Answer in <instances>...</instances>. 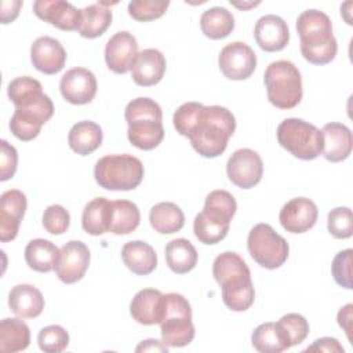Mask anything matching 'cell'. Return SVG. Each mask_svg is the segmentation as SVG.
Segmentation results:
<instances>
[{
	"instance_id": "6da1fadb",
	"label": "cell",
	"mask_w": 353,
	"mask_h": 353,
	"mask_svg": "<svg viewBox=\"0 0 353 353\" xmlns=\"http://www.w3.org/2000/svg\"><path fill=\"white\" fill-rule=\"evenodd\" d=\"M234 130L236 119L229 109L219 105L204 106L201 103L185 137L189 138L190 145L200 156L214 159L225 152Z\"/></svg>"
},
{
	"instance_id": "7a4b0ae2",
	"label": "cell",
	"mask_w": 353,
	"mask_h": 353,
	"mask_svg": "<svg viewBox=\"0 0 353 353\" xmlns=\"http://www.w3.org/2000/svg\"><path fill=\"white\" fill-rule=\"evenodd\" d=\"M212 276L221 285L222 301L233 312L250 309L255 299L251 272L245 261L236 252H222L212 263Z\"/></svg>"
},
{
	"instance_id": "3957f363",
	"label": "cell",
	"mask_w": 353,
	"mask_h": 353,
	"mask_svg": "<svg viewBox=\"0 0 353 353\" xmlns=\"http://www.w3.org/2000/svg\"><path fill=\"white\" fill-rule=\"evenodd\" d=\"M296 32L301 39V52L313 65L331 62L338 51L332 34V23L327 14L319 10H306L296 19Z\"/></svg>"
},
{
	"instance_id": "277c9868",
	"label": "cell",
	"mask_w": 353,
	"mask_h": 353,
	"mask_svg": "<svg viewBox=\"0 0 353 353\" xmlns=\"http://www.w3.org/2000/svg\"><path fill=\"white\" fill-rule=\"evenodd\" d=\"M124 117L128 124L127 137L131 145L141 150H152L161 143L164 138L163 112L156 101L146 97L130 101Z\"/></svg>"
},
{
	"instance_id": "5b68a950",
	"label": "cell",
	"mask_w": 353,
	"mask_h": 353,
	"mask_svg": "<svg viewBox=\"0 0 353 353\" xmlns=\"http://www.w3.org/2000/svg\"><path fill=\"white\" fill-rule=\"evenodd\" d=\"M236 210L237 204L232 193L223 189L210 192L205 197L203 211L193 221L196 239L203 244H216L223 240Z\"/></svg>"
},
{
	"instance_id": "8992f818",
	"label": "cell",
	"mask_w": 353,
	"mask_h": 353,
	"mask_svg": "<svg viewBox=\"0 0 353 353\" xmlns=\"http://www.w3.org/2000/svg\"><path fill=\"white\" fill-rule=\"evenodd\" d=\"M142 161L128 153L101 157L94 167L97 183L106 190H132L143 179Z\"/></svg>"
},
{
	"instance_id": "52a82bcc",
	"label": "cell",
	"mask_w": 353,
	"mask_h": 353,
	"mask_svg": "<svg viewBox=\"0 0 353 353\" xmlns=\"http://www.w3.org/2000/svg\"><path fill=\"white\" fill-rule=\"evenodd\" d=\"M263 83L269 102L279 109H292L302 99V77L291 61L280 59L269 63Z\"/></svg>"
},
{
	"instance_id": "ba28073f",
	"label": "cell",
	"mask_w": 353,
	"mask_h": 353,
	"mask_svg": "<svg viewBox=\"0 0 353 353\" xmlns=\"http://www.w3.org/2000/svg\"><path fill=\"white\" fill-rule=\"evenodd\" d=\"M277 141L281 148L301 160H313L321 154L323 134L312 123L290 117L277 127Z\"/></svg>"
},
{
	"instance_id": "9c48e42d",
	"label": "cell",
	"mask_w": 353,
	"mask_h": 353,
	"mask_svg": "<svg viewBox=\"0 0 353 353\" xmlns=\"http://www.w3.org/2000/svg\"><path fill=\"white\" fill-rule=\"evenodd\" d=\"M164 296L165 312L160 323L161 341L168 347L186 346L194 338L190 303L183 295L176 292H168Z\"/></svg>"
},
{
	"instance_id": "30bf717a",
	"label": "cell",
	"mask_w": 353,
	"mask_h": 353,
	"mask_svg": "<svg viewBox=\"0 0 353 353\" xmlns=\"http://www.w3.org/2000/svg\"><path fill=\"white\" fill-rule=\"evenodd\" d=\"M247 248L251 258L265 269H277L288 258L290 245L270 225H255L247 237Z\"/></svg>"
},
{
	"instance_id": "8fae6325",
	"label": "cell",
	"mask_w": 353,
	"mask_h": 353,
	"mask_svg": "<svg viewBox=\"0 0 353 353\" xmlns=\"http://www.w3.org/2000/svg\"><path fill=\"white\" fill-rule=\"evenodd\" d=\"M54 113V103L48 95H43L36 103L22 108H15L10 120V130L14 137L21 141L34 139L43 124H46Z\"/></svg>"
},
{
	"instance_id": "7c38bea8",
	"label": "cell",
	"mask_w": 353,
	"mask_h": 353,
	"mask_svg": "<svg viewBox=\"0 0 353 353\" xmlns=\"http://www.w3.org/2000/svg\"><path fill=\"white\" fill-rule=\"evenodd\" d=\"M228 178L241 189H251L258 185L263 175L261 156L248 148L237 149L226 163Z\"/></svg>"
},
{
	"instance_id": "4fadbf2b",
	"label": "cell",
	"mask_w": 353,
	"mask_h": 353,
	"mask_svg": "<svg viewBox=\"0 0 353 353\" xmlns=\"http://www.w3.org/2000/svg\"><path fill=\"white\" fill-rule=\"evenodd\" d=\"M218 65L225 77L230 80H245L256 68V55L248 44L233 41L221 50Z\"/></svg>"
},
{
	"instance_id": "5bb4252c",
	"label": "cell",
	"mask_w": 353,
	"mask_h": 353,
	"mask_svg": "<svg viewBox=\"0 0 353 353\" xmlns=\"http://www.w3.org/2000/svg\"><path fill=\"white\" fill-rule=\"evenodd\" d=\"M90 258V250L83 241L70 240L62 245L54 270L62 283L73 284L85 274Z\"/></svg>"
},
{
	"instance_id": "9a60e30c",
	"label": "cell",
	"mask_w": 353,
	"mask_h": 353,
	"mask_svg": "<svg viewBox=\"0 0 353 353\" xmlns=\"http://www.w3.org/2000/svg\"><path fill=\"white\" fill-rule=\"evenodd\" d=\"M97 77L85 68H73L68 70L59 81V90L63 99L72 105L90 103L97 94Z\"/></svg>"
},
{
	"instance_id": "2e32d148",
	"label": "cell",
	"mask_w": 353,
	"mask_h": 353,
	"mask_svg": "<svg viewBox=\"0 0 353 353\" xmlns=\"http://www.w3.org/2000/svg\"><path fill=\"white\" fill-rule=\"evenodd\" d=\"M319 210L313 200L307 197H294L287 201L279 214V221L290 233L299 234L312 229L317 221Z\"/></svg>"
},
{
	"instance_id": "e0dca14e",
	"label": "cell",
	"mask_w": 353,
	"mask_h": 353,
	"mask_svg": "<svg viewBox=\"0 0 353 353\" xmlns=\"http://www.w3.org/2000/svg\"><path fill=\"white\" fill-rule=\"evenodd\" d=\"M138 54L137 39L127 30L114 33L105 46V62L117 74L131 70Z\"/></svg>"
},
{
	"instance_id": "ac0fdd59",
	"label": "cell",
	"mask_w": 353,
	"mask_h": 353,
	"mask_svg": "<svg viewBox=\"0 0 353 353\" xmlns=\"http://www.w3.org/2000/svg\"><path fill=\"white\" fill-rule=\"evenodd\" d=\"M33 12L61 30H79L81 25V10L63 0H37L33 3Z\"/></svg>"
},
{
	"instance_id": "d6986e66",
	"label": "cell",
	"mask_w": 353,
	"mask_h": 353,
	"mask_svg": "<svg viewBox=\"0 0 353 353\" xmlns=\"http://www.w3.org/2000/svg\"><path fill=\"white\" fill-rule=\"evenodd\" d=\"M26 207V196L18 189L6 190L0 196V240L3 243L17 237Z\"/></svg>"
},
{
	"instance_id": "ffe728a7",
	"label": "cell",
	"mask_w": 353,
	"mask_h": 353,
	"mask_svg": "<svg viewBox=\"0 0 353 353\" xmlns=\"http://www.w3.org/2000/svg\"><path fill=\"white\" fill-rule=\"evenodd\" d=\"M30 61L39 72L55 74L65 66L66 51L57 39L41 36L36 39L30 47Z\"/></svg>"
},
{
	"instance_id": "44dd1931",
	"label": "cell",
	"mask_w": 353,
	"mask_h": 353,
	"mask_svg": "<svg viewBox=\"0 0 353 353\" xmlns=\"http://www.w3.org/2000/svg\"><path fill=\"white\" fill-rule=\"evenodd\" d=\"M254 37L261 50L266 52L281 51L290 41L287 22L274 14L261 17L254 28Z\"/></svg>"
},
{
	"instance_id": "7402d4cb",
	"label": "cell",
	"mask_w": 353,
	"mask_h": 353,
	"mask_svg": "<svg viewBox=\"0 0 353 353\" xmlns=\"http://www.w3.org/2000/svg\"><path fill=\"white\" fill-rule=\"evenodd\" d=\"M164 312L165 296L154 288H143L138 291L130 303V314L137 323L143 325L160 324Z\"/></svg>"
},
{
	"instance_id": "603a6c76",
	"label": "cell",
	"mask_w": 353,
	"mask_h": 353,
	"mask_svg": "<svg viewBox=\"0 0 353 353\" xmlns=\"http://www.w3.org/2000/svg\"><path fill=\"white\" fill-rule=\"evenodd\" d=\"M165 58L156 48L141 51L131 68V77L137 85L150 87L157 84L165 73Z\"/></svg>"
},
{
	"instance_id": "cb8c5ba5",
	"label": "cell",
	"mask_w": 353,
	"mask_h": 353,
	"mask_svg": "<svg viewBox=\"0 0 353 353\" xmlns=\"http://www.w3.org/2000/svg\"><path fill=\"white\" fill-rule=\"evenodd\" d=\"M323 150L321 154L331 163L346 160L352 153V132L342 123H328L321 130Z\"/></svg>"
},
{
	"instance_id": "d4e9b609",
	"label": "cell",
	"mask_w": 353,
	"mask_h": 353,
	"mask_svg": "<svg viewBox=\"0 0 353 353\" xmlns=\"http://www.w3.org/2000/svg\"><path fill=\"white\" fill-rule=\"evenodd\" d=\"M8 306L22 319H34L44 309L43 294L30 284H18L8 294Z\"/></svg>"
},
{
	"instance_id": "484cf974",
	"label": "cell",
	"mask_w": 353,
	"mask_h": 353,
	"mask_svg": "<svg viewBox=\"0 0 353 353\" xmlns=\"http://www.w3.org/2000/svg\"><path fill=\"white\" fill-rule=\"evenodd\" d=\"M113 215V201L105 197H95L88 201L83 210L81 226L91 236H99L110 232Z\"/></svg>"
},
{
	"instance_id": "4316f807",
	"label": "cell",
	"mask_w": 353,
	"mask_h": 353,
	"mask_svg": "<svg viewBox=\"0 0 353 353\" xmlns=\"http://www.w3.org/2000/svg\"><path fill=\"white\" fill-rule=\"evenodd\" d=\"M121 259L132 273L139 276L152 273L157 266V255L154 248L141 240L125 243L121 248Z\"/></svg>"
},
{
	"instance_id": "83f0119b",
	"label": "cell",
	"mask_w": 353,
	"mask_h": 353,
	"mask_svg": "<svg viewBox=\"0 0 353 353\" xmlns=\"http://www.w3.org/2000/svg\"><path fill=\"white\" fill-rule=\"evenodd\" d=\"M103 139L102 128L99 124L90 121V120H83L76 123L68 135V142L70 149L80 154V156H87L92 152H95Z\"/></svg>"
},
{
	"instance_id": "f1b7e54d",
	"label": "cell",
	"mask_w": 353,
	"mask_h": 353,
	"mask_svg": "<svg viewBox=\"0 0 353 353\" xmlns=\"http://www.w3.org/2000/svg\"><path fill=\"white\" fill-rule=\"evenodd\" d=\"M149 222L157 233L172 234L183 228L185 215L175 203L161 201L150 208Z\"/></svg>"
},
{
	"instance_id": "f546056e",
	"label": "cell",
	"mask_w": 353,
	"mask_h": 353,
	"mask_svg": "<svg viewBox=\"0 0 353 353\" xmlns=\"http://www.w3.org/2000/svg\"><path fill=\"white\" fill-rule=\"evenodd\" d=\"M59 248L44 239H34L25 247V261L28 266L40 273H48L55 268L59 256Z\"/></svg>"
},
{
	"instance_id": "4dcf8cb0",
	"label": "cell",
	"mask_w": 353,
	"mask_h": 353,
	"mask_svg": "<svg viewBox=\"0 0 353 353\" xmlns=\"http://www.w3.org/2000/svg\"><path fill=\"white\" fill-rule=\"evenodd\" d=\"M197 258L194 245L186 239H174L165 245V262L176 274L190 272L196 266Z\"/></svg>"
},
{
	"instance_id": "1f68e13d",
	"label": "cell",
	"mask_w": 353,
	"mask_h": 353,
	"mask_svg": "<svg viewBox=\"0 0 353 353\" xmlns=\"http://www.w3.org/2000/svg\"><path fill=\"white\" fill-rule=\"evenodd\" d=\"M30 330L21 319H3L0 323V350L21 352L29 346Z\"/></svg>"
},
{
	"instance_id": "d6a6232c",
	"label": "cell",
	"mask_w": 353,
	"mask_h": 353,
	"mask_svg": "<svg viewBox=\"0 0 353 353\" xmlns=\"http://www.w3.org/2000/svg\"><path fill=\"white\" fill-rule=\"evenodd\" d=\"M112 18V11L101 3L87 6L81 10V25L77 32L85 39L99 37L110 26Z\"/></svg>"
},
{
	"instance_id": "836d02e7",
	"label": "cell",
	"mask_w": 353,
	"mask_h": 353,
	"mask_svg": "<svg viewBox=\"0 0 353 353\" xmlns=\"http://www.w3.org/2000/svg\"><path fill=\"white\" fill-rule=\"evenodd\" d=\"M200 28L207 37L219 40L228 37L234 29V17L223 7H211L201 14Z\"/></svg>"
},
{
	"instance_id": "e575fe53",
	"label": "cell",
	"mask_w": 353,
	"mask_h": 353,
	"mask_svg": "<svg viewBox=\"0 0 353 353\" xmlns=\"http://www.w3.org/2000/svg\"><path fill=\"white\" fill-rule=\"evenodd\" d=\"M7 95L15 108H22L36 103L44 92L39 80L30 76H19L8 83Z\"/></svg>"
},
{
	"instance_id": "d590c367",
	"label": "cell",
	"mask_w": 353,
	"mask_h": 353,
	"mask_svg": "<svg viewBox=\"0 0 353 353\" xmlns=\"http://www.w3.org/2000/svg\"><path fill=\"white\" fill-rule=\"evenodd\" d=\"M251 342L254 349L261 353H280L290 349L277 324L270 321L263 323L254 330Z\"/></svg>"
},
{
	"instance_id": "8d00e7d4",
	"label": "cell",
	"mask_w": 353,
	"mask_h": 353,
	"mask_svg": "<svg viewBox=\"0 0 353 353\" xmlns=\"http://www.w3.org/2000/svg\"><path fill=\"white\" fill-rule=\"evenodd\" d=\"M141 222V214L135 203L130 200H114L110 232L114 234H128Z\"/></svg>"
},
{
	"instance_id": "74e56055",
	"label": "cell",
	"mask_w": 353,
	"mask_h": 353,
	"mask_svg": "<svg viewBox=\"0 0 353 353\" xmlns=\"http://www.w3.org/2000/svg\"><path fill=\"white\" fill-rule=\"evenodd\" d=\"M276 324L290 347L302 343L309 334V323L299 313H287Z\"/></svg>"
},
{
	"instance_id": "f35d334b",
	"label": "cell",
	"mask_w": 353,
	"mask_h": 353,
	"mask_svg": "<svg viewBox=\"0 0 353 353\" xmlns=\"http://www.w3.org/2000/svg\"><path fill=\"white\" fill-rule=\"evenodd\" d=\"M40 350L47 353L63 352L69 345V334L61 325H48L40 330L37 335Z\"/></svg>"
},
{
	"instance_id": "ab89813d",
	"label": "cell",
	"mask_w": 353,
	"mask_h": 353,
	"mask_svg": "<svg viewBox=\"0 0 353 353\" xmlns=\"http://www.w3.org/2000/svg\"><path fill=\"white\" fill-rule=\"evenodd\" d=\"M168 0H134L128 4V14L139 22H149L164 15Z\"/></svg>"
},
{
	"instance_id": "60d3db41",
	"label": "cell",
	"mask_w": 353,
	"mask_h": 353,
	"mask_svg": "<svg viewBox=\"0 0 353 353\" xmlns=\"http://www.w3.org/2000/svg\"><path fill=\"white\" fill-rule=\"evenodd\" d=\"M327 229L335 239H349L353 234V218L349 207H335L328 212Z\"/></svg>"
},
{
	"instance_id": "b9f144b4",
	"label": "cell",
	"mask_w": 353,
	"mask_h": 353,
	"mask_svg": "<svg viewBox=\"0 0 353 353\" xmlns=\"http://www.w3.org/2000/svg\"><path fill=\"white\" fill-rule=\"evenodd\" d=\"M352 258H353V250L347 248L343 251H339L331 265V272L334 276V280L338 285L352 290L353 288V279H352Z\"/></svg>"
},
{
	"instance_id": "7bdbcfd3",
	"label": "cell",
	"mask_w": 353,
	"mask_h": 353,
	"mask_svg": "<svg viewBox=\"0 0 353 353\" xmlns=\"http://www.w3.org/2000/svg\"><path fill=\"white\" fill-rule=\"evenodd\" d=\"M70 215L69 211L59 205H48L43 212V226L51 234H62L69 229Z\"/></svg>"
},
{
	"instance_id": "ee69618b",
	"label": "cell",
	"mask_w": 353,
	"mask_h": 353,
	"mask_svg": "<svg viewBox=\"0 0 353 353\" xmlns=\"http://www.w3.org/2000/svg\"><path fill=\"white\" fill-rule=\"evenodd\" d=\"M1 154H0V181H8L14 176L18 165V153L17 149L10 145L6 139L0 141Z\"/></svg>"
},
{
	"instance_id": "f6af8a7d",
	"label": "cell",
	"mask_w": 353,
	"mask_h": 353,
	"mask_svg": "<svg viewBox=\"0 0 353 353\" xmlns=\"http://www.w3.org/2000/svg\"><path fill=\"white\" fill-rule=\"evenodd\" d=\"M305 352H327V353H343L345 349L338 342V339L331 336H323L316 339L310 346L305 349Z\"/></svg>"
},
{
	"instance_id": "bcb514c9",
	"label": "cell",
	"mask_w": 353,
	"mask_h": 353,
	"mask_svg": "<svg viewBox=\"0 0 353 353\" xmlns=\"http://www.w3.org/2000/svg\"><path fill=\"white\" fill-rule=\"evenodd\" d=\"M22 7V1L19 0H11V1H1V11H0V18L1 23H10L12 22Z\"/></svg>"
},
{
	"instance_id": "7dc6e473",
	"label": "cell",
	"mask_w": 353,
	"mask_h": 353,
	"mask_svg": "<svg viewBox=\"0 0 353 353\" xmlns=\"http://www.w3.org/2000/svg\"><path fill=\"white\" fill-rule=\"evenodd\" d=\"M352 309H353V305L347 303L339 309L338 316H336L338 324L343 328L349 341H350V331H352Z\"/></svg>"
},
{
	"instance_id": "c3c4849f",
	"label": "cell",
	"mask_w": 353,
	"mask_h": 353,
	"mask_svg": "<svg viewBox=\"0 0 353 353\" xmlns=\"http://www.w3.org/2000/svg\"><path fill=\"white\" fill-rule=\"evenodd\" d=\"M135 352H168V346L161 341L157 339H146L142 341L137 347Z\"/></svg>"
},
{
	"instance_id": "681fc988",
	"label": "cell",
	"mask_w": 353,
	"mask_h": 353,
	"mask_svg": "<svg viewBox=\"0 0 353 353\" xmlns=\"http://www.w3.org/2000/svg\"><path fill=\"white\" fill-rule=\"evenodd\" d=\"M234 7H237V8H241V10H245V8H250V7H255V6H258L259 4V1H256V3H236V1H230Z\"/></svg>"
}]
</instances>
